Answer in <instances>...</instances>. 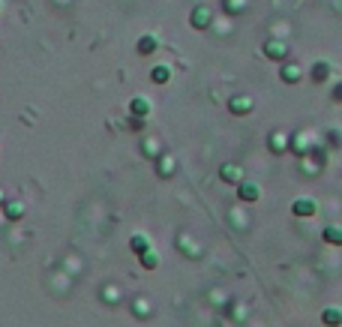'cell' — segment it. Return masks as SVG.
<instances>
[{
  "mask_svg": "<svg viewBox=\"0 0 342 327\" xmlns=\"http://www.w3.org/2000/svg\"><path fill=\"white\" fill-rule=\"evenodd\" d=\"M0 204H3V201H0Z\"/></svg>",
  "mask_w": 342,
  "mask_h": 327,
  "instance_id": "obj_19",
  "label": "cell"
},
{
  "mask_svg": "<svg viewBox=\"0 0 342 327\" xmlns=\"http://www.w3.org/2000/svg\"><path fill=\"white\" fill-rule=\"evenodd\" d=\"M321 321L327 327H342V309L339 306H327V309L321 312Z\"/></svg>",
  "mask_w": 342,
  "mask_h": 327,
  "instance_id": "obj_5",
  "label": "cell"
},
{
  "mask_svg": "<svg viewBox=\"0 0 342 327\" xmlns=\"http://www.w3.org/2000/svg\"><path fill=\"white\" fill-rule=\"evenodd\" d=\"M207 24H210V9L198 6V9L192 12V27H198V30H201V27H207Z\"/></svg>",
  "mask_w": 342,
  "mask_h": 327,
  "instance_id": "obj_9",
  "label": "cell"
},
{
  "mask_svg": "<svg viewBox=\"0 0 342 327\" xmlns=\"http://www.w3.org/2000/svg\"><path fill=\"white\" fill-rule=\"evenodd\" d=\"M156 45H159L156 36H141V39H138V54H153Z\"/></svg>",
  "mask_w": 342,
  "mask_h": 327,
  "instance_id": "obj_12",
  "label": "cell"
},
{
  "mask_svg": "<svg viewBox=\"0 0 342 327\" xmlns=\"http://www.w3.org/2000/svg\"><path fill=\"white\" fill-rule=\"evenodd\" d=\"M228 108H231V114H249L252 111V99L249 96H234L228 102Z\"/></svg>",
  "mask_w": 342,
  "mask_h": 327,
  "instance_id": "obj_6",
  "label": "cell"
},
{
  "mask_svg": "<svg viewBox=\"0 0 342 327\" xmlns=\"http://www.w3.org/2000/svg\"><path fill=\"white\" fill-rule=\"evenodd\" d=\"M270 147H273V150H285V135L276 132L273 138H270Z\"/></svg>",
  "mask_w": 342,
  "mask_h": 327,
  "instance_id": "obj_17",
  "label": "cell"
},
{
  "mask_svg": "<svg viewBox=\"0 0 342 327\" xmlns=\"http://www.w3.org/2000/svg\"><path fill=\"white\" fill-rule=\"evenodd\" d=\"M21 213H24V204H18V201H6V216H9V219H21Z\"/></svg>",
  "mask_w": 342,
  "mask_h": 327,
  "instance_id": "obj_15",
  "label": "cell"
},
{
  "mask_svg": "<svg viewBox=\"0 0 342 327\" xmlns=\"http://www.w3.org/2000/svg\"><path fill=\"white\" fill-rule=\"evenodd\" d=\"M333 99H342V81L336 84V87H333Z\"/></svg>",
  "mask_w": 342,
  "mask_h": 327,
  "instance_id": "obj_18",
  "label": "cell"
},
{
  "mask_svg": "<svg viewBox=\"0 0 342 327\" xmlns=\"http://www.w3.org/2000/svg\"><path fill=\"white\" fill-rule=\"evenodd\" d=\"M237 195H240V201H246V204H252V201H258V195H261V189H258V183H240L237 186Z\"/></svg>",
  "mask_w": 342,
  "mask_h": 327,
  "instance_id": "obj_3",
  "label": "cell"
},
{
  "mask_svg": "<svg viewBox=\"0 0 342 327\" xmlns=\"http://www.w3.org/2000/svg\"><path fill=\"white\" fill-rule=\"evenodd\" d=\"M219 174H222V180H228V183H234V180H240V165H231V162H225L222 168H219Z\"/></svg>",
  "mask_w": 342,
  "mask_h": 327,
  "instance_id": "obj_10",
  "label": "cell"
},
{
  "mask_svg": "<svg viewBox=\"0 0 342 327\" xmlns=\"http://www.w3.org/2000/svg\"><path fill=\"white\" fill-rule=\"evenodd\" d=\"M129 108H132V114H138V117H144V114L150 111V102H147L144 96H135L132 102H129Z\"/></svg>",
  "mask_w": 342,
  "mask_h": 327,
  "instance_id": "obj_13",
  "label": "cell"
},
{
  "mask_svg": "<svg viewBox=\"0 0 342 327\" xmlns=\"http://www.w3.org/2000/svg\"><path fill=\"white\" fill-rule=\"evenodd\" d=\"M264 54H267L270 60H285V57H288V45H285L282 39H267V42H264Z\"/></svg>",
  "mask_w": 342,
  "mask_h": 327,
  "instance_id": "obj_2",
  "label": "cell"
},
{
  "mask_svg": "<svg viewBox=\"0 0 342 327\" xmlns=\"http://www.w3.org/2000/svg\"><path fill=\"white\" fill-rule=\"evenodd\" d=\"M129 246H132V252H135V255H144V252L150 249V246H147V237H144V234H135V237L129 240Z\"/></svg>",
  "mask_w": 342,
  "mask_h": 327,
  "instance_id": "obj_14",
  "label": "cell"
},
{
  "mask_svg": "<svg viewBox=\"0 0 342 327\" xmlns=\"http://www.w3.org/2000/svg\"><path fill=\"white\" fill-rule=\"evenodd\" d=\"M168 78H171L168 66H153V69H150V81H153V84H165Z\"/></svg>",
  "mask_w": 342,
  "mask_h": 327,
  "instance_id": "obj_11",
  "label": "cell"
},
{
  "mask_svg": "<svg viewBox=\"0 0 342 327\" xmlns=\"http://www.w3.org/2000/svg\"><path fill=\"white\" fill-rule=\"evenodd\" d=\"M291 213L294 216H303V219H309V216H315L318 213V201L315 198H294V204H291Z\"/></svg>",
  "mask_w": 342,
  "mask_h": 327,
  "instance_id": "obj_1",
  "label": "cell"
},
{
  "mask_svg": "<svg viewBox=\"0 0 342 327\" xmlns=\"http://www.w3.org/2000/svg\"><path fill=\"white\" fill-rule=\"evenodd\" d=\"M141 264H144V267H147V270H153V267H156V255H153V252H150V249H147V252H144V255H141Z\"/></svg>",
  "mask_w": 342,
  "mask_h": 327,
  "instance_id": "obj_16",
  "label": "cell"
},
{
  "mask_svg": "<svg viewBox=\"0 0 342 327\" xmlns=\"http://www.w3.org/2000/svg\"><path fill=\"white\" fill-rule=\"evenodd\" d=\"M327 78H330V63H324V60H321V63L312 66V81H315V84H324Z\"/></svg>",
  "mask_w": 342,
  "mask_h": 327,
  "instance_id": "obj_8",
  "label": "cell"
},
{
  "mask_svg": "<svg viewBox=\"0 0 342 327\" xmlns=\"http://www.w3.org/2000/svg\"><path fill=\"white\" fill-rule=\"evenodd\" d=\"M321 237L330 246H342V225H327V228L321 231Z\"/></svg>",
  "mask_w": 342,
  "mask_h": 327,
  "instance_id": "obj_7",
  "label": "cell"
},
{
  "mask_svg": "<svg viewBox=\"0 0 342 327\" xmlns=\"http://www.w3.org/2000/svg\"><path fill=\"white\" fill-rule=\"evenodd\" d=\"M279 78H282L285 84H297V81H300V66H297V63H285V60H282Z\"/></svg>",
  "mask_w": 342,
  "mask_h": 327,
  "instance_id": "obj_4",
  "label": "cell"
}]
</instances>
